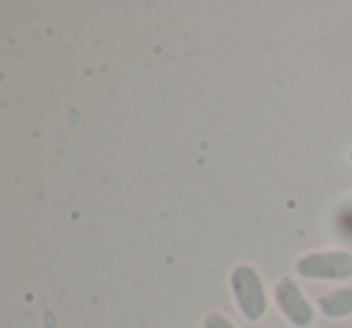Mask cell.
Wrapping results in <instances>:
<instances>
[{"label": "cell", "mask_w": 352, "mask_h": 328, "mask_svg": "<svg viewBox=\"0 0 352 328\" xmlns=\"http://www.w3.org/2000/svg\"><path fill=\"white\" fill-rule=\"evenodd\" d=\"M316 307L328 318H347L352 316V285L331 289L316 299Z\"/></svg>", "instance_id": "obj_4"}, {"label": "cell", "mask_w": 352, "mask_h": 328, "mask_svg": "<svg viewBox=\"0 0 352 328\" xmlns=\"http://www.w3.org/2000/svg\"><path fill=\"white\" fill-rule=\"evenodd\" d=\"M230 289L241 316L249 323H258L268 314V292L261 273L249 263H239L230 275Z\"/></svg>", "instance_id": "obj_1"}, {"label": "cell", "mask_w": 352, "mask_h": 328, "mask_svg": "<svg viewBox=\"0 0 352 328\" xmlns=\"http://www.w3.org/2000/svg\"><path fill=\"white\" fill-rule=\"evenodd\" d=\"M203 328H236V326L225 316V314L210 311V314H206V318H203Z\"/></svg>", "instance_id": "obj_5"}, {"label": "cell", "mask_w": 352, "mask_h": 328, "mask_svg": "<svg viewBox=\"0 0 352 328\" xmlns=\"http://www.w3.org/2000/svg\"><path fill=\"white\" fill-rule=\"evenodd\" d=\"M294 273L314 283H345L352 278V251L331 249L304 254L294 263Z\"/></svg>", "instance_id": "obj_2"}, {"label": "cell", "mask_w": 352, "mask_h": 328, "mask_svg": "<svg viewBox=\"0 0 352 328\" xmlns=\"http://www.w3.org/2000/svg\"><path fill=\"white\" fill-rule=\"evenodd\" d=\"M275 304H278L280 314L292 323L294 328H309L316 318V309L307 299L297 283L292 278H280L275 285Z\"/></svg>", "instance_id": "obj_3"}]
</instances>
